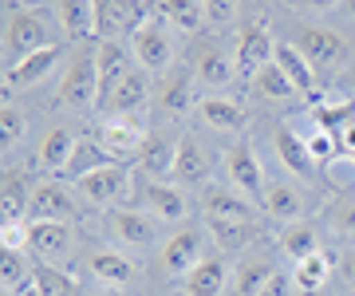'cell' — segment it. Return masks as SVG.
Wrapping results in <instances>:
<instances>
[{"mask_svg": "<svg viewBox=\"0 0 355 296\" xmlns=\"http://www.w3.org/2000/svg\"><path fill=\"white\" fill-rule=\"evenodd\" d=\"M60 103L71 111H87L99 103V48H79L60 79Z\"/></svg>", "mask_w": 355, "mask_h": 296, "instance_id": "obj_1", "label": "cell"}, {"mask_svg": "<svg viewBox=\"0 0 355 296\" xmlns=\"http://www.w3.org/2000/svg\"><path fill=\"white\" fill-rule=\"evenodd\" d=\"M71 190H76V198H83L87 206H114V202H123L127 193H135V174H130L123 162H111V166H99L91 170V174H83V178L71 182Z\"/></svg>", "mask_w": 355, "mask_h": 296, "instance_id": "obj_2", "label": "cell"}, {"mask_svg": "<svg viewBox=\"0 0 355 296\" xmlns=\"http://www.w3.org/2000/svg\"><path fill=\"white\" fill-rule=\"evenodd\" d=\"M130 206L154 214L158 221H186L190 218V198H186V186L178 182H154V178H135V202Z\"/></svg>", "mask_w": 355, "mask_h": 296, "instance_id": "obj_3", "label": "cell"}, {"mask_svg": "<svg viewBox=\"0 0 355 296\" xmlns=\"http://www.w3.org/2000/svg\"><path fill=\"white\" fill-rule=\"evenodd\" d=\"M150 0H95V40L119 44L123 36H135L146 24Z\"/></svg>", "mask_w": 355, "mask_h": 296, "instance_id": "obj_4", "label": "cell"}, {"mask_svg": "<svg viewBox=\"0 0 355 296\" xmlns=\"http://www.w3.org/2000/svg\"><path fill=\"white\" fill-rule=\"evenodd\" d=\"M130 52H135V64H139L142 71H150V76L170 71V64H174V36H170V24L150 12L146 24L130 36Z\"/></svg>", "mask_w": 355, "mask_h": 296, "instance_id": "obj_5", "label": "cell"}, {"mask_svg": "<svg viewBox=\"0 0 355 296\" xmlns=\"http://www.w3.org/2000/svg\"><path fill=\"white\" fill-rule=\"evenodd\" d=\"M300 52L308 55V64L320 71H340L347 64V40L340 32H331V28H316V24H304L296 28V40H292Z\"/></svg>", "mask_w": 355, "mask_h": 296, "instance_id": "obj_6", "label": "cell"}, {"mask_svg": "<svg viewBox=\"0 0 355 296\" xmlns=\"http://www.w3.org/2000/svg\"><path fill=\"white\" fill-rule=\"evenodd\" d=\"M107 229L119 245H127L135 253L142 249H154L158 245V233H162V221L146 214L139 206H123V209H111V218H107Z\"/></svg>", "mask_w": 355, "mask_h": 296, "instance_id": "obj_7", "label": "cell"}, {"mask_svg": "<svg viewBox=\"0 0 355 296\" xmlns=\"http://www.w3.org/2000/svg\"><path fill=\"white\" fill-rule=\"evenodd\" d=\"M44 48H51L44 16H36L32 8H12L8 28H4V52H8V64L24 60V55H32V52H44Z\"/></svg>", "mask_w": 355, "mask_h": 296, "instance_id": "obj_8", "label": "cell"}, {"mask_svg": "<svg viewBox=\"0 0 355 296\" xmlns=\"http://www.w3.org/2000/svg\"><path fill=\"white\" fill-rule=\"evenodd\" d=\"M225 178H229V186H237L245 198L261 202V193H265L268 178H265V170H261L257 146L249 139H237L233 146H229V155H225Z\"/></svg>", "mask_w": 355, "mask_h": 296, "instance_id": "obj_9", "label": "cell"}, {"mask_svg": "<svg viewBox=\"0 0 355 296\" xmlns=\"http://www.w3.org/2000/svg\"><path fill=\"white\" fill-rule=\"evenodd\" d=\"M95 139H99L114 158H127V155H139L142 142L150 139V130H146V119L142 115H107L99 123V134H95Z\"/></svg>", "mask_w": 355, "mask_h": 296, "instance_id": "obj_10", "label": "cell"}, {"mask_svg": "<svg viewBox=\"0 0 355 296\" xmlns=\"http://www.w3.org/2000/svg\"><path fill=\"white\" fill-rule=\"evenodd\" d=\"M190 76H193V83H202L209 91H225L233 83V76H237V64L225 55V48H217L214 40H205L190 55Z\"/></svg>", "mask_w": 355, "mask_h": 296, "instance_id": "obj_11", "label": "cell"}, {"mask_svg": "<svg viewBox=\"0 0 355 296\" xmlns=\"http://www.w3.org/2000/svg\"><path fill=\"white\" fill-rule=\"evenodd\" d=\"M154 99V87H150V71H142L139 64L130 67L127 76L114 83V91L107 95V115H142L146 103Z\"/></svg>", "mask_w": 355, "mask_h": 296, "instance_id": "obj_12", "label": "cell"}, {"mask_svg": "<svg viewBox=\"0 0 355 296\" xmlns=\"http://www.w3.org/2000/svg\"><path fill=\"white\" fill-rule=\"evenodd\" d=\"M272 52H277V40L268 36L265 24H241V32H237V52H233L237 76L253 79L265 64H272Z\"/></svg>", "mask_w": 355, "mask_h": 296, "instance_id": "obj_13", "label": "cell"}, {"mask_svg": "<svg viewBox=\"0 0 355 296\" xmlns=\"http://www.w3.org/2000/svg\"><path fill=\"white\" fill-rule=\"evenodd\" d=\"M198 206H202L205 218H225V221H249L253 218V202H249L237 186H225V182H205Z\"/></svg>", "mask_w": 355, "mask_h": 296, "instance_id": "obj_14", "label": "cell"}, {"mask_svg": "<svg viewBox=\"0 0 355 296\" xmlns=\"http://www.w3.org/2000/svg\"><path fill=\"white\" fill-rule=\"evenodd\" d=\"M28 249L40 261H60L76 249V229L71 221H28Z\"/></svg>", "mask_w": 355, "mask_h": 296, "instance_id": "obj_15", "label": "cell"}, {"mask_svg": "<svg viewBox=\"0 0 355 296\" xmlns=\"http://www.w3.org/2000/svg\"><path fill=\"white\" fill-rule=\"evenodd\" d=\"M178 142L174 134H158L154 130L150 139L142 142V150L135 158H139V174L142 178H154V182H174V162H178Z\"/></svg>", "mask_w": 355, "mask_h": 296, "instance_id": "obj_16", "label": "cell"}, {"mask_svg": "<svg viewBox=\"0 0 355 296\" xmlns=\"http://www.w3.org/2000/svg\"><path fill=\"white\" fill-rule=\"evenodd\" d=\"M272 150H277V162L288 170L292 178H300V182L316 178V162L308 155V142H304L300 130H292V127L280 123V127L272 130Z\"/></svg>", "mask_w": 355, "mask_h": 296, "instance_id": "obj_17", "label": "cell"}, {"mask_svg": "<svg viewBox=\"0 0 355 296\" xmlns=\"http://www.w3.org/2000/svg\"><path fill=\"white\" fill-rule=\"evenodd\" d=\"M202 245H205V241H202V233L178 229L174 237L162 245V253H158V269H162L166 277H178V281H182V277H186V272H190L193 265L205 257Z\"/></svg>", "mask_w": 355, "mask_h": 296, "instance_id": "obj_18", "label": "cell"}, {"mask_svg": "<svg viewBox=\"0 0 355 296\" xmlns=\"http://www.w3.org/2000/svg\"><path fill=\"white\" fill-rule=\"evenodd\" d=\"M71 218H76V190H67L64 182H36L28 221H71Z\"/></svg>", "mask_w": 355, "mask_h": 296, "instance_id": "obj_19", "label": "cell"}, {"mask_svg": "<svg viewBox=\"0 0 355 296\" xmlns=\"http://www.w3.org/2000/svg\"><path fill=\"white\" fill-rule=\"evenodd\" d=\"M198 119H202L209 130H221V134H237L245 127V107L233 99V95H221V91H209L198 99Z\"/></svg>", "mask_w": 355, "mask_h": 296, "instance_id": "obj_20", "label": "cell"}, {"mask_svg": "<svg viewBox=\"0 0 355 296\" xmlns=\"http://www.w3.org/2000/svg\"><path fill=\"white\" fill-rule=\"evenodd\" d=\"M79 134L76 127H67V123H55V127L44 130V142H40V166L48 170V174H64L67 162L76 158L79 150Z\"/></svg>", "mask_w": 355, "mask_h": 296, "instance_id": "obj_21", "label": "cell"}, {"mask_svg": "<svg viewBox=\"0 0 355 296\" xmlns=\"http://www.w3.org/2000/svg\"><path fill=\"white\" fill-rule=\"evenodd\" d=\"M55 64H60V48H55V44H51V48H44V52L24 55V60H16V64H8L4 87H8V91L36 87V83H44V79H48L51 71H55Z\"/></svg>", "mask_w": 355, "mask_h": 296, "instance_id": "obj_22", "label": "cell"}, {"mask_svg": "<svg viewBox=\"0 0 355 296\" xmlns=\"http://www.w3.org/2000/svg\"><path fill=\"white\" fill-rule=\"evenodd\" d=\"M214 174V158L205 150L202 139H182L178 142V162H174V182L178 186H205Z\"/></svg>", "mask_w": 355, "mask_h": 296, "instance_id": "obj_23", "label": "cell"}, {"mask_svg": "<svg viewBox=\"0 0 355 296\" xmlns=\"http://www.w3.org/2000/svg\"><path fill=\"white\" fill-rule=\"evenodd\" d=\"M32 193H36V182L28 178L24 170H8L4 182H0V218L28 221V214H32Z\"/></svg>", "mask_w": 355, "mask_h": 296, "instance_id": "obj_24", "label": "cell"}, {"mask_svg": "<svg viewBox=\"0 0 355 296\" xmlns=\"http://www.w3.org/2000/svg\"><path fill=\"white\" fill-rule=\"evenodd\" d=\"M225 284H229L225 257H202L182 277V293L186 296H225Z\"/></svg>", "mask_w": 355, "mask_h": 296, "instance_id": "obj_25", "label": "cell"}, {"mask_svg": "<svg viewBox=\"0 0 355 296\" xmlns=\"http://www.w3.org/2000/svg\"><path fill=\"white\" fill-rule=\"evenodd\" d=\"M272 64L288 76V83L300 91V99H312L316 95V67L308 64V55L296 48V44H280L277 40V52H272Z\"/></svg>", "mask_w": 355, "mask_h": 296, "instance_id": "obj_26", "label": "cell"}, {"mask_svg": "<svg viewBox=\"0 0 355 296\" xmlns=\"http://www.w3.org/2000/svg\"><path fill=\"white\" fill-rule=\"evenodd\" d=\"M51 12H55V24L67 32V40H83L95 36V0H51Z\"/></svg>", "mask_w": 355, "mask_h": 296, "instance_id": "obj_27", "label": "cell"}, {"mask_svg": "<svg viewBox=\"0 0 355 296\" xmlns=\"http://www.w3.org/2000/svg\"><path fill=\"white\" fill-rule=\"evenodd\" d=\"M261 209H265L268 218H277L280 225H288V221H300L304 218V193L288 186V182H268L265 193H261Z\"/></svg>", "mask_w": 355, "mask_h": 296, "instance_id": "obj_28", "label": "cell"}, {"mask_svg": "<svg viewBox=\"0 0 355 296\" xmlns=\"http://www.w3.org/2000/svg\"><path fill=\"white\" fill-rule=\"evenodd\" d=\"M158 107H162L166 115H190L198 111V99H193V76L190 71H170L162 79V87H158Z\"/></svg>", "mask_w": 355, "mask_h": 296, "instance_id": "obj_29", "label": "cell"}, {"mask_svg": "<svg viewBox=\"0 0 355 296\" xmlns=\"http://www.w3.org/2000/svg\"><path fill=\"white\" fill-rule=\"evenodd\" d=\"M87 269H91V277H95L99 284H111V288L130 284V281H135V272H139L127 253H114V249H99V253H91Z\"/></svg>", "mask_w": 355, "mask_h": 296, "instance_id": "obj_30", "label": "cell"}, {"mask_svg": "<svg viewBox=\"0 0 355 296\" xmlns=\"http://www.w3.org/2000/svg\"><path fill=\"white\" fill-rule=\"evenodd\" d=\"M249 91H253L261 103H272V107H277V103H288V99H300V91L292 87L288 76H284L277 64H265V67H261V71L249 79Z\"/></svg>", "mask_w": 355, "mask_h": 296, "instance_id": "obj_31", "label": "cell"}, {"mask_svg": "<svg viewBox=\"0 0 355 296\" xmlns=\"http://www.w3.org/2000/svg\"><path fill=\"white\" fill-rule=\"evenodd\" d=\"M331 269H336V261H331L324 249L300 257L296 265H292V284H296V293H320V288L328 284Z\"/></svg>", "mask_w": 355, "mask_h": 296, "instance_id": "obj_32", "label": "cell"}, {"mask_svg": "<svg viewBox=\"0 0 355 296\" xmlns=\"http://www.w3.org/2000/svg\"><path fill=\"white\" fill-rule=\"evenodd\" d=\"M150 8L158 20H166L170 28L178 32H198L205 20V8L202 0H150Z\"/></svg>", "mask_w": 355, "mask_h": 296, "instance_id": "obj_33", "label": "cell"}, {"mask_svg": "<svg viewBox=\"0 0 355 296\" xmlns=\"http://www.w3.org/2000/svg\"><path fill=\"white\" fill-rule=\"evenodd\" d=\"M272 272H277V265H272L268 253H249V257L237 265V272H233V293L237 296H257L268 284Z\"/></svg>", "mask_w": 355, "mask_h": 296, "instance_id": "obj_34", "label": "cell"}, {"mask_svg": "<svg viewBox=\"0 0 355 296\" xmlns=\"http://www.w3.org/2000/svg\"><path fill=\"white\" fill-rule=\"evenodd\" d=\"M130 71V55L119 48V44H111V40H103L99 44V107L107 103V95L114 91V83Z\"/></svg>", "mask_w": 355, "mask_h": 296, "instance_id": "obj_35", "label": "cell"}, {"mask_svg": "<svg viewBox=\"0 0 355 296\" xmlns=\"http://www.w3.org/2000/svg\"><path fill=\"white\" fill-rule=\"evenodd\" d=\"M24 293H32V296H83L76 277L64 269H55V265H36Z\"/></svg>", "mask_w": 355, "mask_h": 296, "instance_id": "obj_36", "label": "cell"}, {"mask_svg": "<svg viewBox=\"0 0 355 296\" xmlns=\"http://www.w3.org/2000/svg\"><path fill=\"white\" fill-rule=\"evenodd\" d=\"M277 245H280L284 257L300 261V257H308V253H316L320 249V233L312 229L308 221H288V225L277 233Z\"/></svg>", "mask_w": 355, "mask_h": 296, "instance_id": "obj_37", "label": "cell"}, {"mask_svg": "<svg viewBox=\"0 0 355 296\" xmlns=\"http://www.w3.org/2000/svg\"><path fill=\"white\" fill-rule=\"evenodd\" d=\"M205 229L214 233V241L221 249H245L257 237V221H225V218H205Z\"/></svg>", "mask_w": 355, "mask_h": 296, "instance_id": "obj_38", "label": "cell"}, {"mask_svg": "<svg viewBox=\"0 0 355 296\" xmlns=\"http://www.w3.org/2000/svg\"><path fill=\"white\" fill-rule=\"evenodd\" d=\"M32 269H36V265H28L24 253L0 249V288H4V293H24L28 281H32Z\"/></svg>", "mask_w": 355, "mask_h": 296, "instance_id": "obj_39", "label": "cell"}, {"mask_svg": "<svg viewBox=\"0 0 355 296\" xmlns=\"http://www.w3.org/2000/svg\"><path fill=\"white\" fill-rule=\"evenodd\" d=\"M304 142H308V155H312L316 166H331V162L340 158V139H336L331 130H324V127H312L304 134Z\"/></svg>", "mask_w": 355, "mask_h": 296, "instance_id": "obj_40", "label": "cell"}, {"mask_svg": "<svg viewBox=\"0 0 355 296\" xmlns=\"http://www.w3.org/2000/svg\"><path fill=\"white\" fill-rule=\"evenodd\" d=\"M312 119H316V127L331 130V134L340 139L343 130H347V127L355 123V107H352V103H328V107H320V111H316Z\"/></svg>", "mask_w": 355, "mask_h": 296, "instance_id": "obj_41", "label": "cell"}, {"mask_svg": "<svg viewBox=\"0 0 355 296\" xmlns=\"http://www.w3.org/2000/svg\"><path fill=\"white\" fill-rule=\"evenodd\" d=\"M28 134V115L20 111V107L4 103V111H0V139H4V146L12 150V146H20Z\"/></svg>", "mask_w": 355, "mask_h": 296, "instance_id": "obj_42", "label": "cell"}, {"mask_svg": "<svg viewBox=\"0 0 355 296\" xmlns=\"http://www.w3.org/2000/svg\"><path fill=\"white\" fill-rule=\"evenodd\" d=\"M328 225L336 237H347V241H355V198H343V202H336L328 214Z\"/></svg>", "mask_w": 355, "mask_h": 296, "instance_id": "obj_43", "label": "cell"}, {"mask_svg": "<svg viewBox=\"0 0 355 296\" xmlns=\"http://www.w3.org/2000/svg\"><path fill=\"white\" fill-rule=\"evenodd\" d=\"M202 8H205V24L229 28L241 12V0H202Z\"/></svg>", "mask_w": 355, "mask_h": 296, "instance_id": "obj_44", "label": "cell"}, {"mask_svg": "<svg viewBox=\"0 0 355 296\" xmlns=\"http://www.w3.org/2000/svg\"><path fill=\"white\" fill-rule=\"evenodd\" d=\"M28 221H0V249H12V253H24L28 249Z\"/></svg>", "mask_w": 355, "mask_h": 296, "instance_id": "obj_45", "label": "cell"}, {"mask_svg": "<svg viewBox=\"0 0 355 296\" xmlns=\"http://www.w3.org/2000/svg\"><path fill=\"white\" fill-rule=\"evenodd\" d=\"M296 293V284H292V272H272V277H268V284L265 288H261V293L257 296H292Z\"/></svg>", "mask_w": 355, "mask_h": 296, "instance_id": "obj_46", "label": "cell"}, {"mask_svg": "<svg viewBox=\"0 0 355 296\" xmlns=\"http://www.w3.org/2000/svg\"><path fill=\"white\" fill-rule=\"evenodd\" d=\"M336 272H340V284L355 293V249H343L336 257Z\"/></svg>", "mask_w": 355, "mask_h": 296, "instance_id": "obj_47", "label": "cell"}, {"mask_svg": "<svg viewBox=\"0 0 355 296\" xmlns=\"http://www.w3.org/2000/svg\"><path fill=\"white\" fill-rule=\"evenodd\" d=\"M292 8H308V12H328V8H340V0H288Z\"/></svg>", "mask_w": 355, "mask_h": 296, "instance_id": "obj_48", "label": "cell"}, {"mask_svg": "<svg viewBox=\"0 0 355 296\" xmlns=\"http://www.w3.org/2000/svg\"><path fill=\"white\" fill-rule=\"evenodd\" d=\"M340 150H347V155H355V123L340 134Z\"/></svg>", "mask_w": 355, "mask_h": 296, "instance_id": "obj_49", "label": "cell"}, {"mask_svg": "<svg viewBox=\"0 0 355 296\" xmlns=\"http://www.w3.org/2000/svg\"><path fill=\"white\" fill-rule=\"evenodd\" d=\"M340 12L347 16V20H355V0H340Z\"/></svg>", "mask_w": 355, "mask_h": 296, "instance_id": "obj_50", "label": "cell"}, {"mask_svg": "<svg viewBox=\"0 0 355 296\" xmlns=\"http://www.w3.org/2000/svg\"><path fill=\"white\" fill-rule=\"evenodd\" d=\"M0 296H24V293H0Z\"/></svg>", "mask_w": 355, "mask_h": 296, "instance_id": "obj_51", "label": "cell"}, {"mask_svg": "<svg viewBox=\"0 0 355 296\" xmlns=\"http://www.w3.org/2000/svg\"><path fill=\"white\" fill-rule=\"evenodd\" d=\"M296 296H320V293H296Z\"/></svg>", "mask_w": 355, "mask_h": 296, "instance_id": "obj_52", "label": "cell"}, {"mask_svg": "<svg viewBox=\"0 0 355 296\" xmlns=\"http://www.w3.org/2000/svg\"><path fill=\"white\" fill-rule=\"evenodd\" d=\"M91 296H114V293H91Z\"/></svg>", "mask_w": 355, "mask_h": 296, "instance_id": "obj_53", "label": "cell"}, {"mask_svg": "<svg viewBox=\"0 0 355 296\" xmlns=\"http://www.w3.org/2000/svg\"><path fill=\"white\" fill-rule=\"evenodd\" d=\"M347 158H352V162H355V155H347Z\"/></svg>", "mask_w": 355, "mask_h": 296, "instance_id": "obj_54", "label": "cell"}, {"mask_svg": "<svg viewBox=\"0 0 355 296\" xmlns=\"http://www.w3.org/2000/svg\"><path fill=\"white\" fill-rule=\"evenodd\" d=\"M352 83H355V71H352Z\"/></svg>", "mask_w": 355, "mask_h": 296, "instance_id": "obj_55", "label": "cell"}, {"mask_svg": "<svg viewBox=\"0 0 355 296\" xmlns=\"http://www.w3.org/2000/svg\"><path fill=\"white\" fill-rule=\"evenodd\" d=\"M24 296H32V293H24Z\"/></svg>", "mask_w": 355, "mask_h": 296, "instance_id": "obj_56", "label": "cell"}]
</instances>
